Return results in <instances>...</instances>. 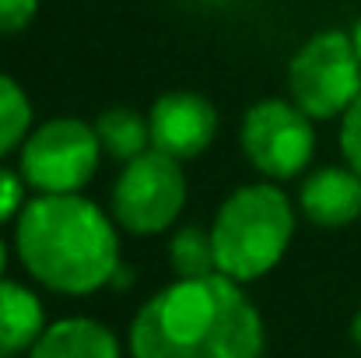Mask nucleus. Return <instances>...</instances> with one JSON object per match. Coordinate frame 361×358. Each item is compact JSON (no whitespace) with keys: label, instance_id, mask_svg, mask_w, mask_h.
<instances>
[{"label":"nucleus","instance_id":"obj_1","mask_svg":"<svg viewBox=\"0 0 361 358\" xmlns=\"http://www.w3.org/2000/svg\"><path fill=\"white\" fill-rule=\"evenodd\" d=\"M267 327L245 285L207 274L176 278L130 320V358H259Z\"/></svg>","mask_w":361,"mask_h":358},{"label":"nucleus","instance_id":"obj_2","mask_svg":"<svg viewBox=\"0 0 361 358\" xmlns=\"http://www.w3.org/2000/svg\"><path fill=\"white\" fill-rule=\"evenodd\" d=\"M11 246L39 288L71 299L113 288L123 267L120 225L85 193H35L14 222Z\"/></svg>","mask_w":361,"mask_h":358},{"label":"nucleus","instance_id":"obj_3","mask_svg":"<svg viewBox=\"0 0 361 358\" xmlns=\"http://www.w3.org/2000/svg\"><path fill=\"white\" fill-rule=\"evenodd\" d=\"M298 229V211L281 183L256 179L235 186L211 218L218 274L252 285L267 278L284 256Z\"/></svg>","mask_w":361,"mask_h":358},{"label":"nucleus","instance_id":"obj_4","mask_svg":"<svg viewBox=\"0 0 361 358\" xmlns=\"http://www.w3.org/2000/svg\"><path fill=\"white\" fill-rule=\"evenodd\" d=\"M361 95V60L351 32L323 28L288 60V99L316 123L341 119Z\"/></svg>","mask_w":361,"mask_h":358},{"label":"nucleus","instance_id":"obj_5","mask_svg":"<svg viewBox=\"0 0 361 358\" xmlns=\"http://www.w3.org/2000/svg\"><path fill=\"white\" fill-rule=\"evenodd\" d=\"M186 197L190 183L183 162L151 148L120 169L109 193V215L126 236H165L186 211Z\"/></svg>","mask_w":361,"mask_h":358},{"label":"nucleus","instance_id":"obj_6","mask_svg":"<svg viewBox=\"0 0 361 358\" xmlns=\"http://www.w3.org/2000/svg\"><path fill=\"white\" fill-rule=\"evenodd\" d=\"M106 151L95 123L81 117H53L32 126L18 151V169L35 193H85Z\"/></svg>","mask_w":361,"mask_h":358},{"label":"nucleus","instance_id":"obj_7","mask_svg":"<svg viewBox=\"0 0 361 358\" xmlns=\"http://www.w3.org/2000/svg\"><path fill=\"white\" fill-rule=\"evenodd\" d=\"M316 119H309L291 99H259L242 113L239 144L249 169L259 179L288 183L305 176L316 155Z\"/></svg>","mask_w":361,"mask_h":358},{"label":"nucleus","instance_id":"obj_8","mask_svg":"<svg viewBox=\"0 0 361 358\" xmlns=\"http://www.w3.org/2000/svg\"><path fill=\"white\" fill-rule=\"evenodd\" d=\"M147 126H151L154 151L176 162H190V158H200L214 144L221 117L214 102L197 92H165L151 102Z\"/></svg>","mask_w":361,"mask_h":358},{"label":"nucleus","instance_id":"obj_9","mask_svg":"<svg viewBox=\"0 0 361 358\" xmlns=\"http://www.w3.org/2000/svg\"><path fill=\"white\" fill-rule=\"evenodd\" d=\"M298 211L316 229H348L361 218V176L351 165H323L302 176Z\"/></svg>","mask_w":361,"mask_h":358},{"label":"nucleus","instance_id":"obj_10","mask_svg":"<svg viewBox=\"0 0 361 358\" xmlns=\"http://www.w3.org/2000/svg\"><path fill=\"white\" fill-rule=\"evenodd\" d=\"M28 358H123L120 338L92 316L53 320Z\"/></svg>","mask_w":361,"mask_h":358},{"label":"nucleus","instance_id":"obj_11","mask_svg":"<svg viewBox=\"0 0 361 358\" xmlns=\"http://www.w3.org/2000/svg\"><path fill=\"white\" fill-rule=\"evenodd\" d=\"M46 306L25 281L0 278V355H28L46 330Z\"/></svg>","mask_w":361,"mask_h":358},{"label":"nucleus","instance_id":"obj_12","mask_svg":"<svg viewBox=\"0 0 361 358\" xmlns=\"http://www.w3.org/2000/svg\"><path fill=\"white\" fill-rule=\"evenodd\" d=\"M95 133H99V144L106 151V158L113 162H133L137 155L151 151V126L147 117L130 109V106H109L95 117Z\"/></svg>","mask_w":361,"mask_h":358},{"label":"nucleus","instance_id":"obj_13","mask_svg":"<svg viewBox=\"0 0 361 358\" xmlns=\"http://www.w3.org/2000/svg\"><path fill=\"white\" fill-rule=\"evenodd\" d=\"M165 260H169V270L176 278H207V274H218L211 225L190 222V225L172 229L169 242H165Z\"/></svg>","mask_w":361,"mask_h":358},{"label":"nucleus","instance_id":"obj_14","mask_svg":"<svg viewBox=\"0 0 361 358\" xmlns=\"http://www.w3.org/2000/svg\"><path fill=\"white\" fill-rule=\"evenodd\" d=\"M32 126H35V109L28 92L11 74L0 71V158L21 151Z\"/></svg>","mask_w":361,"mask_h":358},{"label":"nucleus","instance_id":"obj_15","mask_svg":"<svg viewBox=\"0 0 361 358\" xmlns=\"http://www.w3.org/2000/svg\"><path fill=\"white\" fill-rule=\"evenodd\" d=\"M28 183H25V176H21V169H7V165H0V229L11 222H18L21 218V211H25V204L32 201L28 197Z\"/></svg>","mask_w":361,"mask_h":358},{"label":"nucleus","instance_id":"obj_16","mask_svg":"<svg viewBox=\"0 0 361 358\" xmlns=\"http://www.w3.org/2000/svg\"><path fill=\"white\" fill-rule=\"evenodd\" d=\"M337 144L344 155V165H351L361 176V95L355 99V106L341 117V130H337Z\"/></svg>","mask_w":361,"mask_h":358},{"label":"nucleus","instance_id":"obj_17","mask_svg":"<svg viewBox=\"0 0 361 358\" xmlns=\"http://www.w3.org/2000/svg\"><path fill=\"white\" fill-rule=\"evenodd\" d=\"M39 14V0H0V35L25 32Z\"/></svg>","mask_w":361,"mask_h":358},{"label":"nucleus","instance_id":"obj_18","mask_svg":"<svg viewBox=\"0 0 361 358\" xmlns=\"http://www.w3.org/2000/svg\"><path fill=\"white\" fill-rule=\"evenodd\" d=\"M14 246H7V239L0 236V278H7V256H11Z\"/></svg>","mask_w":361,"mask_h":358},{"label":"nucleus","instance_id":"obj_19","mask_svg":"<svg viewBox=\"0 0 361 358\" xmlns=\"http://www.w3.org/2000/svg\"><path fill=\"white\" fill-rule=\"evenodd\" d=\"M351 341L358 345V352H361V306H358V313H355V320H351Z\"/></svg>","mask_w":361,"mask_h":358},{"label":"nucleus","instance_id":"obj_20","mask_svg":"<svg viewBox=\"0 0 361 358\" xmlns=\"http://www.w3.org/2000/svg\"><path fill=\"white\" fill-rule=\"evenodd\" d=\"M351 39H355V49H358V60H361V18L351 25Z\"/></svg>","mask_w":361,"mask_h":358},{"label":"nucleus","instance_id":"obj_21","mask_svg":"<svg viewBox=\"0 0 361 358\" xmlns=\"http://www.w3.org/2000/svg\"><path fill=\"white\" fill-rule=\"evenodd\" d=\"M0 358H7V355H0Z\"/></svg>","mask_w":361,"mask_h":358}]
</instances>
